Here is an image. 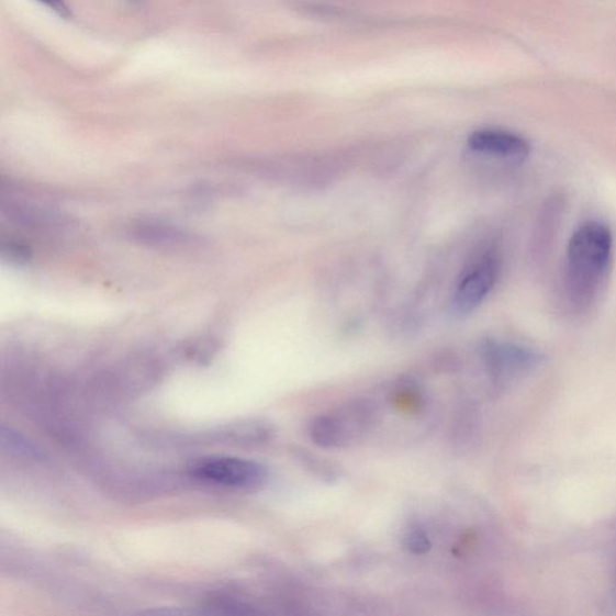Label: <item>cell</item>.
Masks as SVG:
<instances>
[{
	"label": "cell",
	"mask_w": 616,
	"mask_h": 616,
	"mask_svg": "<svg viewBox=\"0 0 616 616\" xmlns=\"http://www.w3.org/2000/svg\"><path fill=\"white\" fill-rule=\"evenodd\" d=\"M188 473L199 482L234 489H258L268 478V470L261 463L233 457L193 460Z\"/></svg>",
	"instance_id": "obj_3"
},
{
	"label": "cell",
	"mask_w": 616,
	"mask_h": 616,
	"mask_svg": "<svg viewBox=\"0 0 616 616\" xmlns=\"http://www.w3.org/2000/svg\"><path fill=\"white\" fill-rule=\"evenodd\" d=\"M5 215L15 223L29 228L37 229H61L67 226L68 221L65 216H59L53 211H47L37 206L10 203L9 208H3Z\"/></svg>",
	"instance_id": "obj_8"
},
{
	"label": "cell",
	"mask_w": 616,
	"mask_h": 616,
	"mask_svg": "<svg viewBox=\"0 0 616 616\" xmlns=\"http://www.w3.org/2000/svg\"><path fill=\"white\" fill-rule=\"evenodd\" d=\"M3 255L8 257L9 260L20 264L27 261L31 256L26 247L12 243L3 247Z\"/></svg>",
	"instance_id": "obj_11"
},
{
	"label": "cell",
	"mask_w": 616,
	"mask_h": 616,
	"mask_svg": "<svg viewBox=\"0 0 616 616\" xmlns=\"http://www.w3.org/2000/svg\"><path fill=\"white\" fill-rule=\"evenodd\" d=\"M486 367L496 380L535 368L540 358L536 351L513 344L488 343L483 348Z\"/></svg>",
	"instance_id": "obj_5"
},
{
	"label": "cell",
	"mask_w": 616,
	"mask_h": 616,
	"mask_svg": "<svg viewBox=\"0 0 616 616\" xmlns=\"http://www.w3.org/2000/svg\"><path fill=\"white\" fill-rule=\"evenodd\" d=\"M469 146L477 154L507 160H522L531 147L523 136L506 131L482 130L469 137Z\"/></svg>",
	"instance_id": "obj_6"
},
{
	"label": "cell",
	"mask_w": 616,
	"mask_h": 616,
	"mask_svg": "<svg viewBox=\"0 0 616 616\" xmlns=\"http://www.w3.org/2000/svg\"><path fill=\"white\" fill-rule=\"evenodd\" d=\"M373 421L374 412L369 402H351L314 418L309 433L312 443L321 448H344L369 432Z\"/></svg>",
	"instance_id": "obj_2"
},
{
	"label": "cell",
	"mask_w": 616,
	"mask_h": 616,
	"mask_svg": "<svg viewBox=\"0 0 616 616\" xmlns=\"http://www.w3.org/2000/svg\"><path fill=\"white\" fill-rule=\"evenodd\" d=\"M501 260L494 249H486L468 266L455 294V306L469 313L480 306L493 291L500 276Z\"/></svg>",
	"instance_id": "obj_4"
},
{
	"label": "cell",
	"mask_w": 616,
	"mask_h": 616,
	"mask_svg": "<svg viewBox=\"0 0 616 616\" xmlns=\"http://www.w3.org/2000/svg\"><path fill=\"white\" fill-rule=\"evenodd\" d=\"M135 240L155 246H178L190 242L191 236L173 225L144 221L132 226Z\"/></svg>",
	"instance_id": "obj_7"
},
{
	"label": "cell",
	"mask_w": 616,
	"mask_h": 616,
	"mask_svg": "<svg viewBox=\"0 0 616 616\" xmlns=\"http://www.w3.org/2000/svg\"><path fill=\"white\" fill-rule=\"evenodd\" d=\"M614 236L602 221L582 223L570 237L562 273V291L569 309L586 313L596 304L611 270Z\"/></svg>",
	"instance_id": "obj_1"
},
{
	"label": "cell",
	"mask_w": 616,
	"mask_h": 616,
	"mask_svg": "<svg viewBox=\"0 0 616 616\" xmlns=\"http://www.w3.org/2000/svg\"><path fill=\"white\" fill-rule=\"evenodd\" d=\"M36 2H40L46 8L52 9L55 14L63 19H69L71 15V10L66 3V0H36Z\"/></svg>",
	"instance_id": "obj_12"
},
{
	"label": "cell",
	"mask_w": 616,
	"mask_h": 616,
	"mask_svg": "<svg viewBox=\"0 0 616 616\" xmlns=\"http://www.w3.org/2000/svg\"><path fill=\"white\" fill-rule=\"evenodd\" d=\"M404 544L414 555H425L432 549V540L421 527H412L405 535Z\"/></svg>",
	"instance_id": "obj_10"
},
{
	"label": "cell",
	"mask_w": 616,
	"mask_h": 616,
	"mask_svg": "<svg viewBox=\"0 0 616 616\" xmlns=\"http://www.w3.org/2000/svg\"><path fill=\"white\" fill-rule=\"evenodd\" d=\"M562 205L560 200H550L548 205L545 208L542 216L538 222V228L536 234V244L538 255L544 253V248L550 244V238L555 235L557 229L558 220L561 217Z\"/></svg>",
	"instance_id": "obj_9"
}]
</instances>
